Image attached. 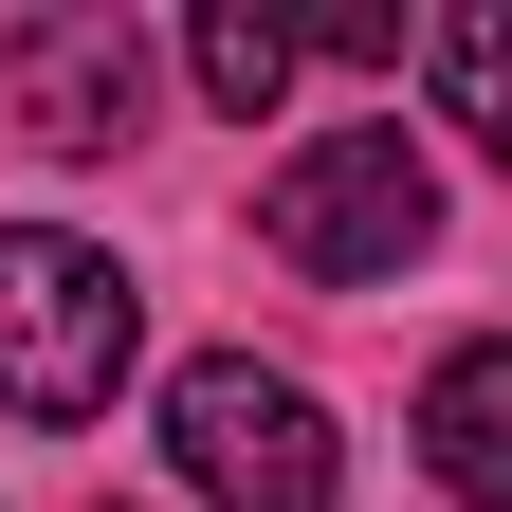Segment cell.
Listing matches in <instances>:
<instances>
[{"mask_svg":"<svg viewBox=\"0 0 512 512\" xmlns=\"http://www.w3.org/2000/svg\"><path fill=\"white\" fill-rule=\"evenodd\" d=\"M128 348H147L128 256L74 220H0V421H110Z\"/></svg>","mask_w":512,"mask_h":512,"instance_id":"obj_1","label":"cell"},{"mask_svg":"<svg viewBox=\"0 0 512 512\" xmlns=\"http://www.w3.org/2000/svg\"><path fill=\"white\" fill-rule=\"evenodd\" d=\"M165 458H183V494H202V512H330L348 439H330V403H311L293 366L202 348V366L165 384Z\"/></svg>","mask_w":512,"mask_h":512,"instance_id":"obj_2","label":"cell"},{"mask_svg":"<svg viewBox=\"0 0 512 512\" xmlns=\"http://www.w3.org/2000/svg\"><path fill=\"white\" fill-rule=\"evenodd\" d=\"M256 238H275L293 275L366 293V275H403V256L439 238V183H421L403 128H330V147H293L275 183H256Z\"/></svg>","mask_w":512,"mask_h":512,"instance_id":"obj_3","label":"cell"},{"mask_svg":"<svg viewBox=\"0 0 512 512\" xmlns=\"http://www.w3.org/2000/svg\"><path fill=\"white\" fill-rule=\"evenodd\" d=\"M0 110H19V147H55V165H110L128 110H147V37L92 19V0H55V19L0 37Z\"/></svg>","mask_w":512,"mask_h":512,"instance_id":"obj_4","label":"cell"},{"mask_svg":"<svg viewBox=\"0 0 512 512\" xmlns=\"http://www.w3.org/2000/svg\"><path fill=\"white\" fill-rule=\"evenodd\" d=\"M421 476L458 512H512V348H439L421 384Z\"/></svg>","mask_w":512,"mask_h":512,"instance_id":"obj_5","label":"cell"},{"mask_svg":"<svg viewBox=\"0 0 512 512\" xmlns=\"http://www.w3.org/2000/svg\"><path fill=\"white\" fill-rule=\"evenodd\" d=\"M421 92H439L458 147H512V19H494V0H458V19L421 37Z\"/></svg>","mask_w":512,"mask_h":512,"instance_id":"obj_6","label":"cell"},{"mask_svg":"<svg viewBox=\"0 0 512 512\" xmlns=\"http://www.w3.org/2000/svg\"><path fill=\"white\" fill-rule=\"evenodd\" d=\"M183 74H202V92H220V110L256 128V110L293 92V19H256V0H202V37H183Z\"/></svg>","mask_w":512,"mask_h":512,"instance_id":"obj_7","label":"cell"},{"mask_svg":"<svg viewBox=\"0 0 512 512\" xmlns=\"http://www.w3.org/2000/svg\"><path fill=\"white\" fill-rule=\"evenodd\" d=\"M293 55H348V74H384V55H403V19H384V0H330V19H293Z\"/></svg>","mask_w":512,"mask_h":512,"instance_id":"obj_8","label":"cell"},{"mask_svg":"<svg viewBox=\"0 0 512 512\" xmlns=\"http://www.w3.org/2000/svg\"><path fill=\"white\" fill-rule=\"evenodd\" d=\"M92 512H110V494H92Z\"/></svg>","mask_w":512,"mask_h":512,"instance_id":"obj_9","label":"cell"}]
</instances>
